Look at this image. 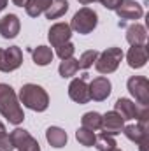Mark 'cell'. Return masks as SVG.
Masks as SVG:
<instances>
[{
    "mask_svg": "<svg viewBox=\"0 0 149 151\" xmlns=\"http://www.w3.org/2000/svg\"><path fill=\"white\" fill-rule=\"evenodd\" d=\"M0 113L4 114L11 123L18 125L23 121V111L18 104L16 93L9 84H0Z\"/></svg>",
    "mask_w": 149,
    "mask_h": 151,
    "instance_id": "1",
    "label": "cell"
},
{
    "mask_svg": "<svg viewBox=\"0 0 149 151\" xmlns=\"http://www.w3.org/2000/svg\"><path fill=\"white\" fill-rule=\"evenodd\" d=\"M19 99L21 102L32 109V111H46L47 109V104H49V99H47V93L37 86V84H25L19 91Z\"/></svg>",
    "mask_w": 149,
    "mask_h": 151,
    "instance_id": "2",
    "label": "cell"
},
{
    "mask_svg": "<svg viewBox=\"0 0 149 151\" xmlns=\"http://www.w3.org/2000/svg\"><path fill=\"white\" fill-rule=\"evenodd\" d=\"M123 58V51L119 47H109L107 51H104L102 55H98V60L97 62V70L102 72V74H109V72H114L119 65Z\"/></svg>",
    "mask_w": 149,
    "mask_h": 151,
    "instance_id": "3",
    "label": "cell"
},
{
    "mask_svg": "<svg viewBox=\"0 0 149 151\" xmlns=\"http://www.w3.org/2000/svg\"><path fill=\"white\" fill-rule=\"evenodd\" d=\"M95 27H97V12L88 7H82L79 12H75L70 25V28H74L79 34H90Z\"/></svg>",
    "mask_w": 149,
    "mask_h": 151,
    "instance_id": "4",
    "label": "cell"
},
{
    "mask_svg": "<svg viewBox=\"0 0 149 151\" xmlns=\"http://www.w3.org/2000/svg\"><path fill=\"white\" fill-rule=\"evenodd\" d=\"M86 79H88V74H82L81 77L74 79L69 86V95L77 104L90 102V86L86 84Z\"/></svg>",
    "mask_w": 149,
    "mask_h": 151,
    "instance_id": "5",
    "label": "cell"
},
{
    "mask_svg": "<svg viewBox=\"0 0 149 151\" xmlns=\"http://www.w3.org/2000/svg\"><path fill=\"white\" fill-rule=\"evenodd\" d=\"M11 141L19 151H40L39 142L23 128H16L11 134Z\"/></svg>",
    "mask_w": 149,
    "mask_h": 151,
    "instance_id": "6",
    "label": "cell"
},
{
    "mask_svg": "<svg viewBox=\"0 0 149 151\" xmlns=\"http://www.w3.org/2000/svg\"><path fill=\"white\" fill-rule=\"evenodd\" d=\"M21 60H23V55H21V49L12 46L5 51H2V58H0V70L2 72H11L14 69H18L21 65Z\"/></svg>",
    "mask_w": 149,
    "mask_h": 151,
    "instance_id": "7",
    "label": "cell"
},
{
    "mask_svg": "<svg viewBox=\"0 0 149 151\" xmlns=\"http://www.w3.org/2000/svg\"><path fill=\"white\" fill-rule=\"evenodd\" d=\"M128 90L130 93L142 104L148 106L149 104V83L144 77H132L128 81Z\"/></svg>",
    "mask_w": 149,
    "mask_h": 151,
    "instance_id": "8",
    "label": "cell"
},
{
    "mask_svg": "<svg viewBox=\"0 0 149 151\" xmlns=\"http://www.w3.org/2000/svg\"><path fill=\"white\" fill-rule=\"evenodd\" d=\"M70 35H72V28H70V25H67V23H56V25H53L51 30H49V40H51V44H53L54 47H58V46L69 42Z\"/></svg>",
    "mask_w": 149,
    "mask_h": 151,
    "instance_id": "9",
    "label": "cell"
},
{
    "mask_svg": "<svg viewBox=\"0 0 149 151\" xmlns=\"http://www.w3.org/2000/svg\"><path fill=\"white\" fill-rule=\"evenodd\" d=\"M111 95V83L107 77H97L90 84V99L93 100H104Z\"/></svg>",
    "mask_w": 149,
    "mask_h": 151,
    "instance_id": "10",
    "label": "cell"
},
{
    "mask_svg": "<svg viewBox=\"0 0 149 151\" xmlns=\"http://www.w3.org/2000/svg\"><path fill=\"white\" fill-rule=\"evenodd\" d=\"M123 121H125V119L116 113V111L107 113L104 118H102L104 134H107V135H116V134H119V132L123 130Z\"/></svg>",
    "mask_w": 149,
    "mask_h": 151,
    "instance_id": "11",
    "label": "cell"
},
{
    "mask_svg": "<svg viewBox=\"0 0 149 151\" xmlns=\"http://www.w3.org/2000/svg\"><path fill=\"white\" fill-rule=\"evenodd\" d=\"M19 32V19L16 14H7L0 19V34L5 39H14Z\"/></svg>",
    "mask_w": 149,
    "mask_h": 151,
    "instance_id": "12",
    "label": "cell"
},
{
    "mask_svg": "<svg viewBox=\"0 0 149 151\" xmlns=\"http://www.w3.org/2000/svg\"><path fill=\"white\" fill-rule=\"evenodd\" d=\"M116 12L123 19H137V18L142 16V7L139 4L132 2V0H123L121 5L116 9Z\"/></svg>",
    "mask_w": 149,
    "mask_h": 151,
    "instance_id": "13",
    "label": "cell"
},
{
    "mask_svg": "<svg viewBox=\"0 0 149 151\" xmlns=\"http://www.w3.org/2000/svg\"><path fill=\"white\" fill-rule=\"evenodd\" d=\"M146 62H148V53L144 46H132V49L128 51V65L133 69H140L146 65Z\"/></svg>",
    "mask_w": 149,
    "mask_h": 151,
    "instance_id": "14",
    "label": "cell"
},
{
    "mask_svg": "<svg viewBox=\"0 0 149 151\" xmlns=\"http://www.w3.org/2000/svg\"><path fill=\"white\" fill-rule=\"evenodd\" d=\"M116 113L119 114L123 119H133V118H139V111L135 107L133 102L126 100V99H119L116 102Z\"/></svg>",
    "mask_w": 149,
    "mask_h": 151,
    "instance_id": "15",
    "label": "cell"
},
{
    "mask_svg": "<svg viewBox=\"0 0 149 151\" xmlns=\"http://www.w3.org/2000/svg\"><path fill=\"white\" fill-rule=\"evenodd\" d=\"M46 139L53 148H63L65 142H67V134L58 127H51L46 132Z\"/></svg>",
    "mask_w": 149,
    "mask_h": 151,
    "instance_id": "16",
    "label": "cell"
},
{
    "mask_svg": "<svg viewBox=\"0 0 149 151\" xmlns=\"http://www.w3.org/2000/svg\"><path fill=\"white\" fill-rule=\"evenodd\" d=\"M67 11H69V2L67 0H51L49 7L44 12H46L47 19H56V18H62Z\"/></svg>",
    "mask_w": 149,
    "mask_h": 151,
    "instance_id": "17",
    "label": "cell"
},
{
    "mask_svg": "<svg viewBox=\"0 0 149 151\" xmlns=\"http://www.w3.org/2000/svg\"><path fill=\"white\" fill-rule=\"evenodd\" d=\"M126 39L132 46H142L146 42V28L140 25H132L126 32Z\"/></svg>",
    "mask_w": 149,
    "mask_h": 151,
    "instance_id": "18",
    "label": "cell"
},
{
    "mask_svg": "<svg viewBox=\"0 0 149 151\" xmlns=\"http://www.w3.org/2000/svg\"><path fill=\"white\" fill-rule=\"evenodd\" d=\"M49 4H51V0H27L25 2V9H27L28 16L37 18L40 12H44L49 7Z\"/></svg>",
    "mask_w": 149,
    "mask_h": 151,
    "instance_id": "19",
    "label": "cell"
},
{
    "mask_svg": "<svg viewBox=\"0 0 149 151\" xmlns=\"http://www.w3.org/2000/svg\"><path fill=\"white\" fill-rule=\"evenodd\" d=\"M53 60V51L51 47H46V46H39L37 49L34 51V62L37 65H47L49 62Z\"/></svg>",
    "mask_w": 149,
    "mask_h": 151,
    "instance_id": "20",
    "label": "cell"
},
{
    "mask_svg": "<svg viewBox=\"0 0 149 151\" xmlns=\"http://www.w3.org/2000/svg\"><path fill=\"white\" fill-rule=\"evenodd\" d=\"M82 127L88 130H100L102 128V116L98 113H86L82 116Z\"/></svg>",
    "mask_w": 149,
    "mask_h": 151,
    "instance_id": "21",
    "label": "cell"
},
{
    "mask_svg": "<svg viewBox=\"0 0 149 151\" xmlns=\"http://www.w3.org/2000/svg\"><path fill=\"white\" fill-rule=\"evenodd\" d=\"M58 70H60V76L62 77H72L79 70V62L74 60V58H67V60L62 62V65H60Z\"/></svg>",
    "mask_w": 149,
    "mask_h": 151,
    "instance_id": "22",
    "label": "cell"
},
{
    "mask_svg": "<svg viewBox=\"0 0 149 151\" xmlns=\"http://www.w3.org/2000/svg\"><path fill=\"white\" fill-rule=\"evenodd\" d=\"M95 146H97L98 151H109L112 148H116V142H114V139H112L111 135L102 134V135L95 137Z\"/></svg>",
    "mask_w": 149,
    "mask_h": 151,
    "instance_id": "23",
    "label": "cell"
},
{
    "mask_svg": "<svg viewBox=\"0 0 149 151\" xmlns=\"http://www.w3.org/2000/svg\"><path fill=\"white\" fill-rule=\"evenodd\" d=\"M75 137H77V141H79L82 146H93V144H95V134H93V130H88V128H84V127L77 130Z\"/></svg>",
    "mask_w": 149,
    "mask_h": 151,
    "instance_id": "24",
    "label": "cell"
},
{
    "mask_svg": "<svg viewBox=\"0 0 149 151\" xmlns=\"http://www.w3.org/2000/svg\"><path fill=\"white\" fill-rule=\"evenodd\" d=\"M97 58H98V51H95V49L84 51L82 56H81V60H77V62H79V69H88V67H91Z\"/></svg>",
    "mask_w": 149,
    "mask_h": 151,
    "instance_id": "25",
    "label": "cell"
},
{
    "mask_svg": "<svg viewBox=\"0 0 149 151\" xmlns=\"http://www.w3.org/2000/svg\"><path fill=\"white\" fill-rule=\"evenodd\" d=\"M56 55H58L62 60L72 58V55H74V44H70V42H65V44L58 46V47H56Z\"/></svg>",
    "mask_w": 149,
    "mask_h": 151,
    "instance_id": "26",
    "label": "cell"
},
{
    "mask_svg": "<svg viewBox=\"0 0 149 151\" xmlns=\"http://www.w3.org/2000/svg\"><path fill=\"white\" fill-rule=\"evenodd\" d=\"M12 150H14V144L11 141V135L2 132L0 134V151H12Z\"/></svg>",
    "mask_w": 149,
    "mask_h": 151,
    "instance_id": "27",
    "label": "cell"
},
{
    "mask_svg": "<svg viewBox=\"0 0 149 151\" xmlns=\"http://www.w3.org/2000/svg\"><path fill=\"white\" fill-rule=\"evenodd\" d=\"M102 4H104V7H107V9H112V11H116L119 5H121V2L123 0H100Z\"/></svg>",
    "mask_w": 149,
    "mask_h": 151,
    "instance_id": "28",
    "label": "cell"
},
{
    "mask_svg": "<svg viewBox=\"0 0 149 151\" xmlns=\"http://www.w3.org/2000/svg\"><path fill=\"white\" fill-rule=\"evenodd\" d=\"M12 2H14V4H16V5H18V7H23V5H25V2H27V0H12Z\"/></svg>",
    "mask_w": 149,
    "mask_h": 151,
    "instance_id": "29",
    "label": "cell"
},
{
    "mask_svg": "<svg viewBox=\"0 0 149 151\" xmlns=\"http://www.w3.org/2000/svg\"><path fill=\"white\" fill-rule=\"evenodd\" d=\"M5 5H7V0H0V11H2Z\"/></svg>",
    "mask_w": 149,
    "mask_h": 151,
    "instance_id": "30",
    "label": "cell"
},
{
    "mask_svg": "<svg viewBox=\"0 0 149 151\" xmlns=\"http://www.w3.org/2000/svg\"><path fill=\"white\" fill-rule=\"evenodd\" d=\"M79 2H81V4H84V5H86V4H91V2H95V0H79Z\"/></svg>",
    "mask_w": 149,
    "mask_h": 151,
    "instance_id": "31",
    "label": "cell"
},
{
    "mask_svg": "<svg viewBox=\"0 0 149 151\" xmlns=\"http://www.w3.org/2000/svg\"><path fill=\"white\" fill-rule=\"evenodd\" d=\"M2 132H5V128H4V125L0 123V134H2Z\"/></svg>",
    "mask_w": 149,
    "mask_h": 151,
    "instance_id": "32",
    "label": "cell"
},
{
    "mask_svg": "<svg viewBox=\"0 0 149 151\" xmlns=\"http://www.w3.org/2000/svg\"><path fill=\"white\" fill-rule=\"evenodd\" d=\"M109 151H121V150H117V148H112V150H109Z\"/></svg>",
    "mask_w": 149,
    "mask_h": 151,
    "instance_id": "33",
    "label": "cell"
}]
</instances>
